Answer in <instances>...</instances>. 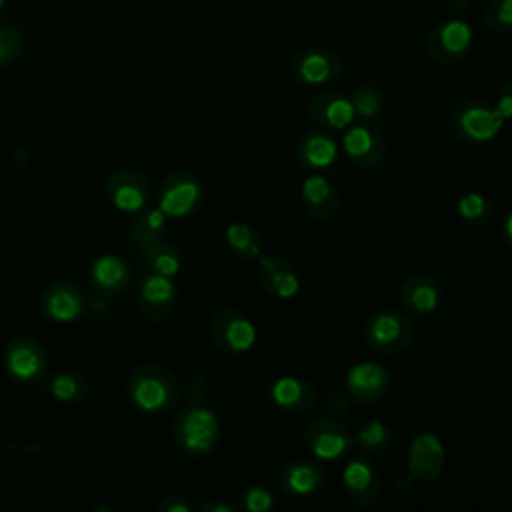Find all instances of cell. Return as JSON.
I'll return each instance as SVG.
<instances>
[{"instance_id":"15","label":"cell","mask_w":512,"mask_h":512,"mask_svg":"<svg viewBox=\"0 0 512 512\" xmlns=\"http://www.w3.org/2000/svg\"><path fill=\"white\" fill-rule=\"evenodd\" d=\"M410 326L404 316L396 312H380L376 314L366 328V338L368 342L382 350V352H392L398 350L408 342Z\"/></svg>"},{"instance_id":"6","label":"cell","mask_w":512,"mask_h":512,"mask_svg":"<svg viewBox=\"0 0 512 512\" xmlns=\"http://www.w3.org/2000/svg\"><path fill=\"white\" fill-rule=\"evenodd\" d=\"M4 364L8 372L22 382H34L46 372V352L32 336H16L4 350Z\"/></svg>"},{"instance_id":"28","label":"cell","mask_w":512,"mask_h":512,"mask_svg":"<svg viewBox=\"0 0 512 512\" xmlns=\"http://www.w3.org/2000/svg\"><path fill=\"white\" fill-rule=\"evenodd\" d=\"M306 386L294 376H282L272 384L270 396L276 406L280 408H298V404L304 400Z\"/></svg>"},{"instance_id":"22","label":"cell","mask_w":512,"mask_h":512,"mask_svg":"<svg viewBox=\"0 0 512 512\" xmlns=\"http://www.w3.org/2000/svg\"><path fill=\"white\" fill-rule=\"evenodd\" d=\"M140 254L146 258V262L150 264V268H152L154 272L164 274V276H174V274H178V270H180V266H182V252H180V248H178L176 244H172V242L160 240V242H156V244L144 248Z\"/></svg>"},{"instance_id":"8","label":"cell","mask_w":512,"mask_h":512,"mask_svg":"<svg viewBox=\"0 0 512 512\" xmlns=\"http://www.w3.org/2000/svg\"><path fill=\"white\" fill-rule=\"evenodd\" d=\"M200 202V182L190 172H176L168 176L158 194V208L166 216H186Z\"/></svg>"},{"instance_id":"38","label":"cell","mask_w":512,"mask_h":512,"mask_svg":"<svg viewBox=\"0 0 512 512\" xmlns=\"http://www.w3.org/2000/svg\"><path fill=\"white\" fill-rule=\"evenodd\" d=\"M472 0H444V8H446V14L458 18L462 14L468 12Z\"/></svg>"},{"instance_id":"12","label":"cell","mask_w":512,"mask_h":512,"mask_svg":"<svg viewBox=\"0 0 512 512\" xmlns=\"http://www.w3.org/2000/svg\"><path fill=\"white\" fill-rule=\"evenodd\" d=\"M130 266L124 258L114 254H104L98 260H94L90 268V284L94 292L100 296H118L126 290L130 284Z\"/></svg>"},{"instance_id":"5","label":"cell","mask_w":512,"mask_h":512,"mask_svg":"<svg viewBox=\"0 0 512 512\" xmlns=\"http://www.w3.org/2000/svg\"><path fill=\"white\" fill-rule=\"evenodd\" d=\"M134 304L148 320H164L176 306V286L170 276L148 272L142 276L134 292Z\"/></svg>"},{"instance_id":"26","label":"cell","mask_w":512,"mask_h":512,"mask_svg":"<svg viewBox=\"0 0 512 512\" xmlns=\"http://www.w3.org/2000/svg\"><path fill=\"white\" fill-rule=\"evenodd\" d=\"M50 392L60 402H82L88 394V382L78 372H60L50 380Z\"/></svg>"},{"instance_id":"37","label":"cell","mask_w":512,"mask_h":512,"mask_svg":"<svg viewBox=\"0 0 512 512\" xmlns=\"http://www.w3.org/2000/svg\"><path fill=\"white\" fill-rule=\"evenodd\" d=\"M156 510H162V512H188L190 506L182 500V496H166L162 502L156 504Z\"/></svg>"},{"instance_id":"14","label":"cell","mask_w":512,"mask_h":512,"mask_svg":"<svg viewBox=\"0 0 512 512\" xmlns=\"http://www.w3.org/2000/svg\"><path fill=\"white\" fill-rule=\"evenodd\" d=\"M42 310L56 322H72L82 312V294L70 282H52L44 288L40 298Z\"/></svg>"},{"instance_id":"4","label":"cell","mask_w":512,"mask_h":512,"mask_svg":"<svg viewBox=\"0 0 512 512\" xmlns=\"http://www.w3.org/2000/svg\"><path fill=\"white\" fill-rule=\"evenodd\" d=\"M344 70L342 58L324 46H308L292 58L294 76L308 86H322L334 82Z\"/></svg>"},{"instance_id":"13","label":"cell","mask_w":512,"mask_h":512,"mask_svg":"<svg viewBox=\"0 0 512 512\" xmlns=\"http://www.w3.org/2000/svg\"><path fill=\"white\" fill-rule=\"evenodd\" d=\"M306 444L312 450V454L320 460H336L342 456L348 446L350 438L346 436V430L338 426L332 420H314L306 428Z\"/></svg>"},{"instance_id":"39","label":"cell","mask_w":512,"mask_h":512,"mask_svg":"<svg viewBox=\"0 0 512 512\" xmlns=\"http://www.w3.org/2000/svg\"><path fill=\"white\" fill-rule=\"evenodd\" d=\"M202 510H218V512H232L230 506L226 504H206Z\"/></svg>"},{"instance_id":"29","label":"cell","mask_w":512,"mask_h":512,"mask_svg":"<svg viewBox=\"0 0 512 512\" xmlns=\"http://www.w3.org/2000/svg\"><path fill=\"white\" fill-rule=\"evenodd\" d=\"M352 104H354V110L358 116L362 118H376L382 114V108H384V102H382V96L380 92L374 88V86H368V84H360L352 90V96H350Z\"/></svg>"},{"instance_id":"30","label":"cell","mask_w":512,"mask_h":512,"mask_svg":"<svg viewBox=\"0 0 512 512\" xmlns=\"http://www.w3.org/2000/svg\"><path fill=\"white\" fill-rule=\"evenodd\" d=\"M484 24L496 34L512 32V0H492L482 14Z\"/></svg>"},{"instance_id":"24","label":"cell","mask_w":512,"mask_h":512,"mask_svg":"<svg viewBox=\"0 0 512 512\" xmlns=\"http://www.w3.org/2000/svg\"><path fill=\"white\" fill-rule=\"evenodd\" d=\"M282 480L292 494L306 496L318 490V486L322 484V472L308 462H298L286 468Z\"/></svg>"},{"instance_id":"32","label":"cell","mask_w":512,"mask_h":512,"mask_svg":"<svg viewBox=\"0 0 512 512\" xmlns=\"http://www.w3.org/2000/svg\"><path fill=\"white\" fill-rule=\"evenodd\" d=\"M226 240H228V244H230L236 252L244 254L246 250L250 252V246L254 244V232H252V228H250L248 224H244V222H234V224H230V226L226 228Z\"/></svg>"},{"instance_id":"16","label":"cell","mask_w":512,"mask_h":512,"mask_svg":"<svg viewBox=\"0 0 512 512\" xmlns=\"http://www.w3.org/2000/svg\"><path fill=\"white\" fill-rule=\"evenodd\" d=\"M388 382L386 370L376 362H360L352 366L346 374V388L352 396L360 398L362 402H372L380 398Z\"/></svg>"},{"instance_id":"7","label":"cell","mask_w":512,"mask_h":512,"mask_svg":"<svg viewBox=\"0 0 512 512\" xmlns=\"http://www.w3.org/2000/svg\"><path fill=\"white\" fill-rule=\"evenodd\" d=\"M452 120L456 122L454 130H458L462 136L474 142L492 140L502 130V124H504L496 108H490L482 102L460 104L452 112Z\"/></svg>"},{"instance_id":"17","label":"cell","mask_w":512,"mask_h":512,"mask_svg":"<svg viewBox=\"0 0 512 512\" xmlns=\"http://www.w3.org/2000/svg\"><path fill=\"white\" fill-rule=\"evenodd\" d=\"M310 110H312V116L320 124H326L332 128H346L356 118L352 100H348L340 94H334V92H322V94L314 96Z\"/></svg>"},{"instance_id":"36","label":"cell","mask_w":512,"mask_h":512,"mask_svg":"<svg viewBox=\"0 0 512 512\" xmlns=\"http://www.w3.org/2000/svg\"><path fill=\"white\" fill-rule=\"evenodd\" d=\"M494 108H496V112L500 114L502 120H510V118H512V80H508V82L502 86Z\"/></svg>"},{"instance_id":"18","label":"cell","mask_w":512,"mask_h":512,"mask_svg":"<svg viewBox=\"0 0 512 512\" xmlns=\"http://www.w3.org/2000/svg\"><path fill=\"white\" fill-rule=\"evenodd\" d=\"M378 146H380L378 134L366 124L348 128L342 138V148H344L346 156L356 164H360L364 160L378 162V158H380V154H376Z\"/></svg>"},{"instance_id":"34","label":"cell","mask_w":512,"mask_h":512,"mask_svg":"<svg viewBox=\"0 0 512 512\" xmlns=\"http://www.w3.org/2000/svg\"><path fill=\"white\" fill-rule=\"evenodd\" d=\"M272 504H274V498L266 488L254 486L244 494V506L250 512H268L272 508Z\"/></svg>"},{"instance_id":"2","label":"cell","mask_w":512,"mask_h":512,"mask_svg":"<svg viewBox=\"0 0 512 512\" xmlns=\"http://www.w3.org/2000/svg\"><path fill=\"white\" fill-rule=\"evenodd\" d=\"M474 44L472 28L458 18H452L444 24H436L424 40V50L430 60L436 64H456L460 62Z\"/></svg>"},{"instance_id":"11","label":"cell","mask_w":512,"mask_h":512,"mask_svg":"<svg viewBox=\"0 0 512 512\" xmlns=\"http://www.w3.org/2000/svg\"><path fill=\"white\" fill-rule=\"evenodd\" d=\"M444 464L442 442L432 432L418 434L408 450L410 474L420 480H434Z\"/></svg>"},{"instance_id":"9","label":"cell","mask_w":512,"mask_h":512,"mask_svg":"<svg viewBox=\"0 0 512 512\" xmlns=\"http://www.w3.org/2000/svg\"><path fill=\"white\" fill-rule=\"evenodd\" d=\"M212 334L216 344L228 352H246L256 342L254 324L232 310H222L214 316Z\"/></svg>"},{"instance_id":"19","label":"cell","mask_w":512,"mask_h":512,"mask_svg":"<svg viewBox=\"0 0 512 512\" xmlns=\"http://www.w3.org/2000/svg\"><path fill=\"white\" fill-rule=\"evenodd\" d=\"M260 270L268 278L270 290L280 298H292L300 290V280L292 268H288L280 258L260 256Z\"/></svg>"},{"instance_id":"20","label":"cell","mask_w":512,"mask_h":512,"mask_svg":"<svg viewBox=\"0 0 512 512\" xmlns=\"http://www.w3.org/2000/svg\"><path fill=\"white\" fill-rule=\"evenodd\" d=\"M402 298L406 306H410L414 312L428 314L436 310L440 302V286L428 276H416L404 286Z\"/></svg>"},{"instance_id":"3","label":"cell","mask_w":512,"mask_h":512,"mask_svg":"<svg viewBox=\"0 0 512 512\" xmlns=\"http://www.w3.org/2000/svg\"><path fill=\"white\" fill-rule=\"evenodd\" d=\"M174 436L182 450L190 454H206L218 440V418L202 406L186 408L174 422Z\"/></svg>"},{"instance_id":"35","label":"cell","mask_w":512,"mask_h":512,"mask_svg":"<svg viewBox=\"0 0 512 512\" xmlns=\"http://www.w3.org/2000/svg\"><path fill=\"white\" fill-rule=\"evenodd\" d=\"M20 52V38L10 28H0V62H8Z\"/></svg>"},{"instance_id":"33","label":"cell","mask_w":512,"mask_h":512,"mask_svg":"<svg viewBox=\"0 0 512 512\" xmlns=\"http://www.w3.org/2000/svg\"><path fill=\"white\" fill-rule=\"evenodd\" d=\"M386 440H388V428L378 420H370L358 430V442L368 448H378L386 444Z\"/></svg>"},{"instance_id":"1","label":"cell","mask_w":512,"mask_h":512,"mask_svg":"<svg viewBox=\"0 0 512 512\" xmlns=\"http://www.w3.org/2000/svg\"><path fill=\"white\" fill-rule=\"evenodd\" d=\"M126 392L130 400L144 412H162L176 404L178 382L166 368L142 364L130 372Z\"/></svg>"},{"instance_id":"40","label":"cell","mask_w":512,"mask_h":512,"mask_svg":"<svg viewBox=\"0 0 512 512\" xmlns=\"http://www.w3.org/2000/svg\"><path fill=\"white\" fill-rule=\"evenodd\" d=\"M504 234H506V238L512 242V212L506 216V222H504Z\"/></svg>"},{"instance_id":"10","label":"cell","mask_w":512,"mask_h":512,"mask_svg":"<svg viewBox=\"0 0 512 512\" xmlns=\"http://www.w3.org/2000/svg\"><path fill=\"white\" fill-rule=\"evenodd\" d=\"M106 196L120 210H140L148 200V182L134 170H118L106 180Z\"/></svg>"},{"instance_id":"41","label":"cell","mask_w":512,"mask_h":512,"mask_svg":"<svg viewBox=\"0 0 512 512\" xmlns=\"http://www.w3.org/2000/svg\"><path fill=\"white\" fill-rule=\"evenodd\" d=\"M2 4H4V0H0V8H2Z\"/></svg>"},{"instance_id":"25","label":"cell","mask_w":512,"mask_h":512,"mask_svg":"<svg viewBox=\"0 0 512 512\" xmlns=\"http://www.w3.org/2000/svg\"><path fill=\"white\" fill-rule=\"evenodd\" d=\"M302 198L306 202V206L310 208V212L316 210H326L328 214V206L334 208L336 206V196H334V188L332 184L324 178V176H308L302 184Z\"/></svg>"},{"instance_id":"31","label":"cell","mask_w":512,"mask_h":512,"mask_svg":"<svg viewBox=\"0 0 512 512\" xmlns=\"http://www.w3.org/2000/svg\"><path fill=\"white\" fill-rule=\"evenodd\" d=\"M456 208H458V214H460L464 220L474 222V220H478V218H482V216L486 214L488 202H486V198H484L482 194H478V192H468V194H464V196L458 200Z\"/></svg>"},{"instance_id":"23","label":"cell","mask_w":512,"mask_h":512,"mask_svg":"<svg viewBox=\"0 0 512 512\" xmlns=\"http://www.w3.org/2000/svg\"><path fill=\"white\" fill-rule=\"evenodd\" d=\"M338 158L336 142L326 134H310L302 142V160L312 168H328Z\"/></svg>"},{"instance_id":"27","label":"cell","mask_w":512,"mask_h":512,"mask_svg":"<svg viewBox=\"0 0 512 512\" xmlns=\"http://www.w3.org/2000/svg\"><path fill=\"white\" fill-rule=\"evenodd\" d=\"M342 482L350 496H358V494H366L374 488L376 474L366 460H352L342 470Z\"/></svg>"},{"instance_id":"21","label":"cell","mask_w":512,"mask_h":512,"mask_svg":"<svg viewBox=\"0 0 512 512\" xmlns=\"http://www.w3.org/2000/svg\"><path fill=\"white\" fill-rule=\"evenodd\" d=\"M164 212L158 210H146L142 212L130 226V240L132 244L142 252L144 248L156 244L162 240V228H164Z\"/></svg>"}]
</instances>
